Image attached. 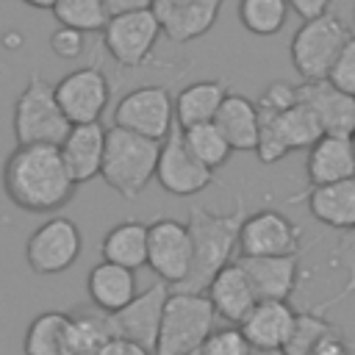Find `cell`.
<instances>
[{
  "mask_svg": "<svg viewBox=\"0 0 355 355\" xmlns=\"http://www.w3.org/2000/svg\"><path fill=\"white\" fill-rule=\"evenodd\" d=\"M6 197L28 214H53L75 197V183L58 147L31 144L14 147L3 164Z\"/></svg>",
  "mask_w": 355,
  "mask_h": 355,
  "instance_id": "obj_1",
  "label": "cell"
},
{
  "mask_svg": "<svg viewBox=\"0 0 355 355\" xmlns=\"http://www.w3.org/2000/svg\"><path fill=\"white\" fill-rule=\"evenodd\" d=\"M244 200L233 205V211L219 214L202 205L189 208V236H191V269L180 286L172 291H191V294H205L208 283L214 275L230 263L233 252L239 250V230L244 222Z\"/></svg>",
  "mask_w": 355,
  "mask_h": 355,
  "instance_id": "obj_2",
  "label": "cell"
},
{
  "mask_svg": "<svg viewBox=\"0 0 355 355\" xmlns=\"http://www.w3.org/2000/svg\"><path fill=\"white\" fill-rule=\"evenodd\" d=\"M158 153H161V141H153V139H144L139 133L111 125L105 130V153H103L100 178L122 200H136L150 186V180H155Z\"/></svg>",
  "mask_w": 355,
  "mask_h": 355,
  "instance_id": "obj_3",
  "label": "cell"
},
{
  "mask_svg": "<svg viewBox=\"0 0 355 355\" xmlns=\"http://www.w3.org/2000/svg\"><path fill=\"white\" fill-rule=\"evenodd\" d=\"M214 324H216V313L205 294L169 291L164 313H161V327H158V341H155L153 355L197 352L205 344V338L216 330Z\"/></svg>",
  "mask_w": 355,
  "mask_h": 355,
  "instance_id": "obj_4",
  "label": "cell"
},
{
  "mask_svg": "<svg viewBox=\"0 0 355 355\" xmlns=\"http://www.w3.org/2000/svg\"><path fill=\"white\" fill-rule=\"evenodd\" d=\"M69 133V122L55 103L53 83L42 75H31L14 103V139L19 147L50 144L58 147Z\"/></svg>",
  "mask_w": 355,
  "mask_h": 355,
  "instance_id": "obj_5",
  "label": "cell"
},
{
  "mask_svg": "<svg viewBox=\"0 0 355 355\" xmlns=\"http://www.w3.org/2000/svg\"><path fill=\"white\" fill-rule=\"evenodd\" d=\"M349 39L352 31L330 11L316 19H305L291 36V64L302 83L327 80L330 67L336 64L338 53Z\"/></svg>",
  "mask_w": 355,
  "mask_h": 355,
  "instance_id": "obj_6",
  "label": "cell"
},
{
  "mask_svg": "<svg viewBox=\"0 0 355 355\" xmlns=\"http://www.w3.org/2000/svg\"><path fill=\"white\" fill-rule=\"evenodd\" d=\"M258 119H261V130H258L255 155L261 164H277L291 150H311L324 136L313 111L305 103H297L283 114L258 111Z\"/></svg>",
  "mask_w": 355,
  "mask_h": 355,
  "instance_id": "obj_7",
  "label": "cell"
},
{
  "mask_svg": "<svg viewBox=\"0 0 355 355\" xmlns=\"http://www.w3.org/2000/svg\"><path fill=\"white\" fill-rule=\"evenodd\" d=\"M114 125L153 141H164L175 128V97L166 86L130 89L114 108Z\"/></svg>",
  "mask_w": 355,
  "mask_h": 355,
  "instance_id": "obj_8",
  "label": "cell"
},
{
  "mask_svg": "<svg viewBox=\"0 0 355 355\" xmlns=\"http://www.w3.org/2000/svg\"><path fill=\"white\" fill-rule=\"evenodd\" d=\"M83 239L72 219L53 216L42 222L25 241V263L33 275H61L67 272L80 255Z\"/></svg>",
  "mask_w": 355,
  "mask_h": 355,
  "instance_id": "obj_9",
  "label": "cell"
},
{
  "mask_svg": "<svg viewBox=\"0 0 355 355\" xmlns=\"http://www.w3.org/2000/svg\"><path fill=\"white\" fill-rule=\"evenodd\" d=\"M55 103L69 125H92L100 122V116L108 108L111 100V83L100 67H80L75 72H67L55 86Z\"/></svg>",
  "mask_w": 355,
  "mask_h": 355,
  "instance_id": "obj_10",
  "label": "cell"
},
{
  "mask_svg": "<svg viewBox=\"0 0 355 355\" xmlns=\"http://www.w3.org/2000/svg\"><path fill=\"white\" fill-rule=\"evenodd\" d=\"M302 230L280 211L261 208L247 214L239 230V252L241 258H277V255H300Z\"/></svg>",
  "mask_w": 355,
  "mask_h": 355,
  "instance_id": "obj_11",
  "label": "cell"
},
{
  "mask_svg": "<svg viewBox=\"0 0 355 355\" xmlns=\"http://www.w3.org/2000/svg\"><path fill=\"white\" fill-rule=\"evenodd\" d=\"M158 39H161V25L153 11L119 14L111 17L108 25L103 28V44L108 55L125 69H136L147 64Z\"/></svg>",
  "mask_w": 355,
  "mask_h": 355,
  "instance_id": "obj_12",
  "label": "cell"
},
{
  "mask_svg": "<svg viewBox=\"0 0 355 355\" xmlns=\"http://www.w3.org/2000/svg\"><path fill=\"white\" fill-rule=\"evenodd\" d=\"M147 266L169 288L186 280L191 269V236L186 222L164 216L147 225Z\"/></svg>",
  "mask_w": 355,
  "mask_h": 355,
  "instance_id": "obj_13",
  "label": "cell"
},
{
  "mask_svg": "<svg viewBox=\"0 0 355 355\" xmlns=\"http://www.w3.org/2000/svg\"><path fill=\"white\" fill-rule=\"evenodd\" d=\"M155 183L175 197H194L205 191L214 183V172L205 169L186 147L180 128L175 125L169 136L161 141L158 166H155Z\"/></svg>",
  "mask_w": 355,
  "mask_h": 355,
  "instance_id": "obj_14",
  "label": "cell"
},
{
  "mask_svg": "<svg viewBox=\"0 0 355 355\" xmlns=\"http://www.w3.org/2000/svg\"><path fill=\"white\" fill-rule=\"evenodd\" d=\"M169 286L166 283H153L150 288L139 291L133 297V302H128L122 311L108 313V330L111 338H125L133 344H141L144 349H155L158 341V327H161V313L169 297Z\"/></svg>",
  "mask_w": 355,
  "mask_h": 355,
  "instance_id": "obj_15",
  "label": "cell"
},
{
  "mask_svg": "<svg viewBox=\"0 0 355 355\" xmlns=\"http://www.w3.org/2000/svg\"><path fill=\"white\" fill-rule=\"evenodd\" d=\"M300 103H305L324 136H352L355 130V97L338 92L327 80H311L297 86Z\"/></svg>",
  "mask_w": 355,
  "mask_h": 355,
  "instance_id": "obj_16",
  "label": "cell"
},
{
  "mask_svg": "<svg viewBox=\"0 0 355 355\" xmlns=\"http://www.w3.org/2000/svg\"><path fill=\"white\" fill-rule=\"evenodd\" d=\"M205 297H208L214 313L219 319H225L227 324H233V327H239L258 302V297L252 291V283L244 275L239 261H230L227 266H222L214 275V280L205 288Z\"/></svg>",
  "mask_w": 355,
  "mask_h": 355,
  "instance_id": "obj_17",
  "label": "cell"
},
{
  "mask_svg": "<svg viewBox=\"0 0 355 355\" xmlns=\"http://www.w3.org/2000/svg\"><path fill=\"white\" fill-rule=\"evenodd\" d=\"M58 153L67 164V172L75 186L100 178L103 153H105V128L100 122L92 125H69V133L58 144Z\"/></svg>",
  "mask_w": 355,
  "mask_h": 355,
  "instance_id": "obj_18",
  "label": "cell"
},
{
  "mask_svg": "<svg viewBox=\"0 0 355 355\" xmlns=\"http://www.w3.org/2000/svg\"><path fill=\"white\" fill-rule=\"evenodd\" d=\"M297 311L288 302H255V308L247 313V319L239 324L241 336L255 352H283L291 327H294Z\"/></svg>",
  "mask_w": 355,
  "mask_h": 355,
  "instance_id": "obj_19",
  "label": "cell"
},
{
  "mask_svg": "<svg viewBox=\"0 0 355 355\" xmlns=\"http://www.w3.org/2000/svg\"><path fill=\"white\" fill-rule=\"evenodd\" d=\"M244 275L252 283L258 302L275 300L288 302L300 280V255H277V258H239Z\"/></svg>",
  "mask_w": 355,
  "mask_h": 355,
  "instance_id": "obj_20",
  "label": "cell"
},
{
  "mask_svg": "<svg viewBox=\"0 0 355 355\" xmlns=\"http://www.w3.org/2000/svg\"><path fill=\"white\" fill-rule=\"evenodd\" d=\"M300 197L308 202V211L316 222L336 227L341 233L355 227V178L327 183V186H313V189L291 197V202Z\"/></svg>",
  "mask_w": 355,
  "mask_h": 355,
  "instance_id": "obj_21",
  "label": "cell"
},
{
  "mask_svg": "<svg viewBox=\"0 0 355 355\" xmlns=\"http://www.w3.org/2000/svg\"><path fill=\"white\" fill-rule=\"evenodd\" d=\"M86 294L97 311L116 313L128 302H133V297L139 294L136 272L116 266V263H108V261H100L86 275Z\"/></svg>",
  "mask_w": 355,
  "mask_h": 355,
  "instance_id": "obj_22",
  "label": "cell"
},
{
  "mask_svg": "<svg viewBox=\"0 0 355 355\" xmlns=\"http://www.w3.org/2000/svg\"><path fill=\"white\" fill-rule=\"evenodd\" d=\"M305 175L311 189L355 178V153L349 136H322L305 158Z\"/></svg>",
  "mask_w": 355,
  "mask_h": 355,
  "instance_id": "obj_23",
  "label": "cell"
},
{
  "mask_svg": "<svg viewBox=\"0 0 355 355\" xmlns=\"http://www.w3.org/2000/svg\"><path fill=\"white\" fill-rule=\"evenodd\" d=\"M214 125L222 130V136L233 153H255L258 130H261L255 100H250L244 94H227L214 116Z\"/></svg>",
  "mask_w": 355,
  "mask_h": 355,
  "instance_id": "obj_24",
  "label": "cell"
},
{
  "mask_svg": "<svg viewBox=\"0 0 355 355\" xmlns=\"http://www.w3.org/2000/svg\"><path fill=\"white\" fill-rule=\"evenodd\" d=\"M25 355H75V324L69 311H42L25 330Z\"/></svg>",
  "mask_w": 355,
  "mask_h": 355,
  "instance_id": "obj_25",
  "label": "cell"
},
{
  "mask_svg": "<svg viewBox=\"0 0 355 355\" xmlns=\"http://www.w3.org/2000/svg\"><path fill=\"white\" fill-rule=\"evenodd\" d=\"M219 11H222V0H183L178 8H172L166 17L158 19L161 36H166L175 44L194 42L214 28Z\"/></svg>",
  "mask_w": 355,
  "mask_h": 355,
  "instance_id": "obj_26",
  "label": "cell"
},
{
  "mask_svg": "<svg viewBox=\"0 0 355 355\" xmlns=\"http://www.w3.org/2000/svg\"><path fill=\"white\" fill-rule=\"evenodd\" d=\"M227 83L225 80H197L189 83L186 89H180V94L175 97V125L183 128H194L202 122H214L219 105L227 97Z\"/></svg>",
  "mask_w": 355,
  "mask_h": 355,
  "instance_id": "obj_27",
  "label": "cell"
},
{
  "mask_svg": "<svg viewBox=\"0 0 355 355\" xmlns=\"http://www.w3.org/2000/svg\"><path fill=\"white\" fill-rule=\"evenodd\" d=\"M103 261L125 266L130 272L147 266V225L139 219H125L114 225L100 244Z\"/></svg>",
  "mask_w": 355,
  "mask_h": 355,
  "instance_id": "obj_28",
  "label": "cell"
},
{
  "mask_svg": "<svg viewBox=\"0 0 355 355\" xmlns=\"http://www.w3.org/2000/svg\"><path fill=\"white\" fill-rule=\"evenodd\" d=\"M183 141L189 147V153L211 172H216L219 166L227 164L230 158V144L225 141L222 130L214 125V122H202V125H194V128H183Z\"/></svg>",
  "mask_w": 355,
  "mask_h": 355,
  "instance_id": "obj_29",
  "label": "cell"
},
{
  "mask_svg": "<svg viewBox=\"0 0 355 355\" xmlns=\"http://www.w3.org/2000/svg\"><path fill=\"white\" fill-rule=\"evenodd\" d=\"M336 330H338V327H336L330 319H324L322 311H316V308L297 311L291 336H288V341H286V347H283L280 355H311L313 347H316L324 336H330V333H336Z\"/></svg>",
  "mask_w": 355,
  "mask_h": 355,
  "instance_id": "obj_30",
  "label": "cell"
},
{
  "mask_svg": "<svg viewBox=\"0 0 355 355\" xmlns=\"http://www.w3.org/2000/svg\"><path fill=\"white\" fill-rule=\"evenodd\" d=\"M288 17L286 0H239V19L255 36H275Z\"/></svg>",
  "mask_w": 355,
  "mask_h": 355,
  "instance_id": "obj_31",
  "label": "cell"
},
{
  "mask_svg": "<svg viewBox=\"0 0 355 355\" xmlns=\"http://www.w3.org/2000/svg\"><path fill=\"white\" fill-rule=\"evenodd\" d=\"M58 25L80 31V33H94L108 25V11L103 0H58L53 8Z\"/></svg>",
  "mask_w": 355,
  "mask_h": 355,
  "instance_id": "obj_32",
  "label": "cell"
},
{
  "mask_svg": "<svg viewBox=\"0 0 355 355\" xmlns=\"http://www.w3.org/2000/svg\"><path fill=\"white\" fill-rule=\"evenodd\" d=\"M202 355H255V349L247 344V338L241 336L239 327H216L205 344L200 347Z\"/></svg>",
  "mask_w": 355,
  "mask_h": 355,
  "instance_id": "obj_33",
  "label": "cell"
},
{
  "mask_svg": "<svg viewBox=\"0 0 355 355\" xmlns=\"http://www.w3.org/2000/svg\"><path fill=\"white\" fill-rule=\"evenodd\" d=\"M300 103V94H297V86L294 83H286V80H275L269 83L258 100H255V108L261 114H283L288 108H294Z\"/></svg>",
  "mask_w": 355,
  "mask_h": 355,
  "instance_id": "obj_34",
  "label": "cell"
},
{
  "mask_svg": "<svg viewBox=\"0 0 355 355\" xmlns=\"http://www.w3.org/2000/svg\"><path fill=\"white\" fill-rule=\"evenodd\" d=\"M336 261H341L347 266V283H344V288L336 297H330L327 302L316 305V311H324L327 305H336V302H341L344 297H349L355 291V227L352 230H344L338 236V241H336Z\"/></svg>",
  "mask_w": 355,
  "mask_h": 355,
  "instance_id": "obj_35",
  "label": "cell"
},
{
  "mask_svg": "<svg viewBox=\"0 0 355 355\" xmlns=\"http://www.w3.org/2000/svg\"><path fill=\"white\" fill-rule=\"evenodd\" d=\"M327 83L336 86L338 92L355 97V36L344 44V50L338 53L336 64L327 72Z\"/></svg>",
  "mask_w": 355,
  "mask_h": 355,
  "instance_id": "obj_36",
  "label": "cell"
},
{
  "mask_svg": "<svg viewBox=\"0 0 355 355\" xmlns=\"http://www.w3.org/2000/svg\"><path fill=\"white\" fill-rule=\"evenodd\" d=\"M50 50H53L58 58L72 61V58L83 55V50H86V33L58 25V28L50 33Z\"/></svg>",
  "mask_w": 355,
  "mask_h": 355,
  "instance_id": "obj_37",
  "label": "cell"
},
{
  "mask_svg": "<svg viewBox=\"0 0 355 355\" xmlns=\"http://www.w3.org/2000/svg\"><path fill=\"white\" fill-rule=\"evenodd\" d=\"M311 355H352V344L336 330V333H330V336H324L316 347H313V352Z\"/></svg>",
  "mask_w": 355,
  "mask_h": 355,
  "instance_id": "obj_38",
  "label": "cell"
},
{
  "mask_svg": "<svg viewBox=\"0 0 355 355\" xmlns=\"http://www.w3.org/2000/svg\"><path fill=\"white\" fill-rule=\"evenodd\" d=\"M286 3H288V8H291L294 14H300L302 22H305V19H316V17L327 14L333 0H286Z\"/></svg>",
  "mask_w": 355,
  "mask_h": 355,
  "instance_id": "obj_39",
  "label": "cell"
},
{
  "mask_svg": "<svg viewBox=\"0 0 355 355\" xmlns=\"http://www.w3.org/2000/svg\"><path fill=\"white\" fill-rule=\"evenodd\" d=\"M97 355H153L150 349H144L141 344H133V341H125V338H108Z\"/></svg>",
  "mask_w": 355,
  "mask_h": 355,
  "instance_id": "obj_40",
  "label": "cell"
},
{
  "mask_svg": "<svg viewBox=\"0 0 355 355\" xmlns=\"http://www.w3.org/2000/svg\"><path fill=\"white\" fill-rule=\"evenodd\" d=\"M108 17H119V14H133V11H150L153 0H103Z\"/></svg>",
  "mask_w": 355,
  "mask_h": 355,
  "instance_id": "obj_41",
  "label": "cell"
},
{
  "mask_svg": "<svg viewBox=\"0 0 355 355\" xmlns=\"http://www.w3.org/2000/svg\"><path fill=\"white\" fill-rule=\"evenodd\" d=\"M22 3H28L31 8H50V11H53L58 0H22Z\"/></svg>",
  "mask_w": 355,
  "mask_h": 355,
  "instance_id": "obj_42",
  "label": "cell"
},
{
  "mask_svg": "<svg viewBox=\"0 0 355 355\" xmlns=\"http://www.w3.org/2000/svg\"><path fill=\"white\" fill-rule=\"evenodd\" d=\"M349 141H352V153H355V130H352V136H349Z\"/></svg>",
  "mask_w": 355,
  "mask_h": 355,
  "instance_id": "obj_43",
  "label": "cell"
},
{
  "mask_svg": "<svg viewBox=\"0 0 355 355\" xmlns=\"http://www.w3.org/2000/svg\"><path fill=\"white\" fill-rule=\"evenodd\" d=\"M352 31H355V8H352Z\"/></svg>",
  "mask_w": 355,
  "mask_h": 355,
  "instance_id": "obj_44",
  "label": "cell"
},
{
  "mask_svg": "<svg viewBox=\"0 0 355 355\" xmlns=\"http://www.w3.org/2000/svg\"><path fill=\"white\" fill-rule=\"evenodd\" d=\"M189 355H202V352H200V349H197V352H189Z\"/></svg>",
  "mask_w": 355,
  "mask_h": 355,
  "instance_id": "obj_45",
  "label": "cell"
},
{
  "mask_svg": "<svg viewBox=\"0 0 355 355\" xmlns=\"http://www.w3.org/2000/svg\"><path fill=\"white\" fill-rule=\"evenodd\" d=\"M222 3H225V0H222Z\"/></svg>",
  "mask_w": 355,
  "mask_h": 355,
  "instance_id": "obj_46",
  "label": "cell"
}]
</instances>
